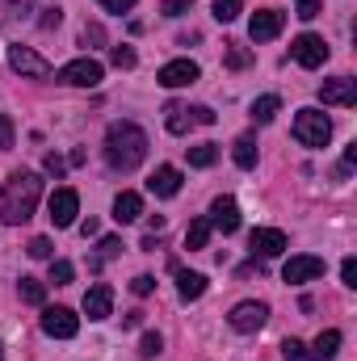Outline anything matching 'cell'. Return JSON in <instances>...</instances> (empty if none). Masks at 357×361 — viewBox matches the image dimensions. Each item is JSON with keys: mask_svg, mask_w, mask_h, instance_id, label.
I'll list each match as a JSON object with an SVG mask.
<instances>
[{"mask_svg": "<svg viewBox=\"0 0 357 361\" xmlns=\"http://www.w3.org/2000/svg\"><path fill=\"white\" fill-rule=\"evenodd\" d=\"M164 89H185V85H193L198 80V63L193 59H173V63H164L160 68V76H156Z\"/></svg>", "mask_w": 357, "mask_h": 361, "instance_id": "cell-12", "label": "cell"}, {"mask_svg": "<svg viewBox=\"0 0 357 361\" xmlns=\"http://www.w3.org/2000/svg\"><path fill=\"white\" fill-rule=\"evenodd\" d=\"M72 277H76L72 261H51V281H55V286H68Z\"/></svg>", "mask_w": 357, "mask_h": 361, "instance_id": "cell-31", "label": "cell"}, {"mask_svg": "<svg viewBox=\"0 0 357 361\" xmlns=\"http://www.w3.org/2000/svg\"><path fill=\"white\" fill-rule=\"evenodd\" d=\"M0 361H4V345H0Z\"/></svg>", "mask_w": 357, "mask_h": 361, "instance_id": "cell-46", "label": "cell"}, {"mask_svg": "<svg viewBox=\"0 0 357 361\" xmlns=\"http://www.w3.org/2000/svg\"><path fill=\"white\" fill-rule=\"evenodd\" d=\"M109 311H114V290L101 281V286H92L85 294V315L89 319H109Z\"/></svg>", "mask_w": 357, "mask_h": 361, "instance_id": "cell-16", "label": "cell"}, {"mask_svg": "<svg viewBox=\"0 0 357 361\" xmlns=\"http://www.w3.org/2000/svg\"><path fill=\"white\" fill-rule=\"evenodd\" d=\"M177 294L185 298V302L202 298V294H206V277H202V273H185V269H177Z\"/></svg>", "mask_w": 357, "mask_h": 361, "instance_id": "cell-20", "label": "cell"}, {"mask_svg": "<svg viewBox=\"0 0 357 361\" xmlns=\"http://www.w3.org/2000/svg\"><path fill=\"white\" fill-rule=\"evenodd\" d=\"M294 139H298L303 147H328V139H332L328 114H320V109H298V114H294Z\"/></svg>", "mask_w": 357, "mask_h": 361, "instance_id": "cell-3", "label": "cell"}, {"mask_svg": "<svg viewBox=\"0 0 357 361\" xmlns=\"http://www.w3.org/2000/svg\"><path fill=\"white\" fill-rule=\"evenodd\" d=\"M38 197H42V177L17 169L13 177L4 180V189H0V223H8V227L25 223L38 210Z\"/></svg>", "mask_w": 357, "mask_h": 361, "instance_id": "cell-2", "label": "cell"}, {"mask_svg": "<svg viewBox=\"0 0 357 361\" xmlns=\"http://www.w3.org/2000/svg\"><path fill=\"white\" fill-rule=\"evenodd\" d=\"M223 59H227V68H236V72L253 63V55H248V51H244L240 42H227V55H223Z\"/></svg>", "mask_w": 357, "mask_h": 361, "instance_id": "cell-29", "label": "cell"}, {"mask_svg": "<svg viewBox=\"0 0 357 361\" xmlns=\"http://www.w3.org/2000/svg\"><path fill=\"white\" fill-rule=\"evenodd\" d=\"M282 277H286L290 286L315 281V277H324V261H320V257H290V261L282 265Z\"/></svg>", "mask_w": 357, "mask_h": 361, "instance_id": "cell-10", "label": "cell"}, {"mask_svg": "<svg viewBox=\"0 0 357 361\" xmlns=\"http://www.w3.org/2000/svg\"><path fill=\"white\" fill-rule=\"evenodd\" d=\"M42 164H47V173H55V177H59V173H63V160H59V156H47V160H42Z\"/></svg>", "mask_w": 357, "mask_h": 361, "instance_id": "cell-42", "label": "cell"}, {"mask_svg": "<svg viewBox=\"0 0 357 361\" xmlns=\"http://www.w3.org/2000/svg\"><path fill=\"white\" fill-rule=\"evenodd\" d=\"M320 101L324 105H357V80H349V76L324 80L320 85Z\"/></svg>", "mask_w": 357, "mask_h": 361, "instance_id": "cell-14", "label": "cell"}, {"mask_svg": "<svg viewBox=\"0 0 357 361\" xmlns=\"http://www.w3.org/2000/svg\"><path fill=\"white\" fill-rule=\"evenodd\" d=\"M139 324H143V311H131V315L122 319V328H139Z\"/></svg>", "mask_w": 357, "mask_h": 361, "instance_id": "cell-45", "label": "cell"}, {"mask_svg": "<svg viewBox=\"0 0 357 361\" xmlns=\"http://www.w3.org/2000/svg\"><path fill=\"white\" fill-rule=\"evenodd\" d=\"M265 319H269L265 302H236L231 315H227V324H231L236 332H257V328H265Z\"/></svg>", "mask_w": 357, "mask_h": 361, "instance_id": "cell-8", "label": "cell"}, {"mask_svg": "<svg viewBox=\"0 0 357 361\" xmlns=\"http://www.w3.org/2000/svg\"><path fill=\"white\" fill-rule=\"evenodd\" d=\"M101 76H105V68L97 59H72L68 68H59V80L72 85V89H97Z\"/></svg>", "mask_w": 357, "mask_h": 361, "instance_id": "cell-6", "label": "cell"}, {"mask_svg": "<svg viewBox=\"0 0 357 361\" xmlns=\"http://www.w3.org/2000/svg\"><path fill=\"white\" fill-rule=\"evenodd\" d=\"M219 160V147L214 143H198V147H189V164L193 169H210Z\"/></svg>", "mask_w": 357, "mask_h": 361, "instance_id": "cell-24", "label": "cell"}, {"mask_svg": "<svg viewBox=\"0 0 357 361\" xmlns=\"http://www.w3.org/2000/svg\"><path fill=\"white\" fill-rule=\"evenodd\" d=\"M160 349H164V341H160V332H147L143 341H139V357H160Z\"/></svg>", "mask_w": 357, "mask_h": 361, "instance_id": "cell-30", "label": "cell"}, {"mask_svg": "<svg viewBox=\"0 0 357 361\" xmlns=\"http://www.w3.org/2000/svg\"><path fill=\"white\" fill-rule=\"evenodd\" d=\"M164 126H169L173 135H185V130L193 126V109H185V105H169V109H164Z\"/></svg>", "mask_w": 357, "mask_h": 361, "instance_id": "cell-23", "label": "cell"}, {"mask_svg": "<svg viewBox=\"0 0 357 361\" xmlns=\"http://www.w3.org/2000/svg\"><path fill=\"white\" fill-rule=\"evenodd\" d=\"M290 55H294L298 68H324L328 63V42L320 34H298L294 47H290Z\"/></svg>", "mask_w": 357, "mask_h": 361, "instance_id": "cell-5", "label": "cell"}, {"mask_svg": "<svg viewBox=\"0 0 357 361\" xmlns=\"http://www.w3.org/2000/svg\"><path fill=\"white\" fill-rule=\"evenodd\" d=\"M85 42H105V34H101V25H89V30H85Z\"/></svg>", "mask_w": 357, "mask_h": 361, "instance_id": "cell-43", "label": "cell"}, {"mask_svg": "<svg viewBox=\"0 0 357 361\" xmlns=\"http://www.w3.org/2000/svg\"><path fill=\"white\" fill-rule=\"evenodd\" d=\"M277 109H282V101H277L273 92L253 101V118H257V122H273V118H277Z\"/></svg>", "mask_w": 357, "mask_h": 361, "instance_id": "cell-25", "label": "cell"}, {"mask_svg": "<svg viewBox=\"0 0 357 361\" xmlns=\"http://www.w3.org/2000/svg\"><path fill=\"white\" fill-rule=\"evenodd\" d=\"M21 298H25V302H34V307H42V298H47V286H42L38 277H21Z\"/></svg>", "mask_w": 357, "mask_h": 361, "instance_id": "cell-27", "label": "cell"}, {"mask_svg": "<svg viewBox=\"0 0 357 361\" xmlns=\"http://www.w3.org/2000/svg\"><path fill=\"white\" fill-rule=\"evenodd\" d=\"M25 252H30V257H34V261H47V257H51V240H47V235H34V240H30V248H25Z\"/></svg>", "mask_w": 357, "mask_h": 361, "instance_id": "cell-32", "label": "cell"}, {"mask_svg": "<svg viewBox=\"0 0 357 361\" xmlns=\"http://www.w3.org/2000/svg\"><path fill=\"white\" fill-rule=\"evenodd\" d=\"M118 252H122V240H118V235H105V240L97 244V261H92V269H101V265H105V261H114Z\"/></svg>", "mask_w": 357, "mask_h": 361, "instance_id": "cell-26", "label": "cell"}, {"mask_svg": "<svg viewBox=\"0 0 357 361\" xmlns=\"http://www.w3.org/2000/svg\"><path fill=\"white\" fill-rule=\"evenodd\" d=\"M13 135H17V130H13V122L0 114V152H8V147H13Z\"/></svg>", "mask_w": 357, "mask_h": 361, "instance_id": "cell-37", "label": "cell"}, {"mask_svg": "<svg viewBox=\"0 0 357 361\" xmlns=\"http://www.w3.org/2000/svg\"><path fill=\"white\" fill-rule=\"evenodd\" d=\"M240 8H244V0H214V4H210V13H214L219 21H236Z\"/></svg>", "mask_w": 357, "mask_h": 361, "instance_id": "cell-28", "label": "cell"}, {"mask_svg": "<svg viewBox=\"0 0 357 361\" xmlns=\"http://www.w3.org/2000/svg\"><path fill=\"white\" fill-rule=\"evenodd\" d=\"M139 214H143V197H139V193L126 189V193L114 197V219H118V223H135Z\"/></svg>", "mask_w": 357, "mask_h": 361, "instance_id": "cell-18", "label": "cell"}, {"mask_svg": "<svg viewBox=\"0 0 357 361\" xmlns=\"http://www.w3.org/2000/svg\"><path fill=\"white\" fill-rule=\"evenodd\" d=\"M189 8H193V0H164V4H160L164 17H185Z\"/></svg>", "mask_w": 357, "mask_h": 361, "instance_id": "cell-33", "label": "cell"}, {"mask_svg": "<svg viewBox=\"0 0 357 361\" xmlns=\"http://www.w3.org/2000/svg\"><path fill=\"white\" fill-rule=\"evenodd\" d=\"M298 4H303V0H298Z\"/></svg>", "mask_w": 357, "mask_h": 361, "instance_id": "cell-47", "label": "cell"}, {"mask_svg": "<svg viewBox=\"0 0 357 361\" xmlns=\"http://www.w3.org/2000/svg\"><path fill=\"white\" fill-rule=\"evenodd\" d=\"M357 164V143H349V147H345V169H353ZM345 169H341V173H345Z\"/></svg>", "mask_w": 357, "mask_h": 361, "instance_id": "cell-44", "label": "cell"}, {"mask_svg": "<svg viewBox=\"0 0 357 361\" xmlns=\"http://www.w3.org/2000/svg\"><path fill=\"white\" fill-rule=\"evenodd\" d=\"M109 59H114V68H135V51L131 47H114Z\"/></svg>", "mask_w": 357, "mask_h": 361, "instance_id": "cell-35", "label": "cell"}, {"mask_svg": "<svg viewBox=\"0 0 357 361\" xmlns=\"http://www.w3.org/2000/svg\"><path fill=\"white\" fill-rule=\"evenodd\" d=\"M282 357H286V361H307L303 341H282Z\"/></svg>", "mask_w": 357, "mask_h": 361, "instance_id": "cell-34", "label": "cell"}, {"mask_svg": "<svg viewBox=\"0 0 357 361\" xmlns=\"http://www.w3.org/2000/svg\"><path fill=\"white\" fill-rule=\"evenodd\" d=\"M341 277H345V286H357V261H353V257H345V265H341Z\"/></svg>", "mask_w": 357, "mask_h": 361, "instance_id": "cell-39", "label": "cell"}, {"mask_svg": "<svg viewBox=\"0 0 357 361\" xmlns=\"http://www.w3.org/2000/svg\"><path fill=\"white\" fill-rule=\"evenodd\" d=\"M147 189H152L156 197H173V193H181V169L160 164V169L152 173V180H147Z\"/></svg>", "mask_w": 357, "mask_h": 361, "instance_id": "cell-17", "label": "cell"}, {"mask_svg": "<svg viewBox=\"0 0 357 361\" xmlns=\"http://www.w3.org/2000/svg\"><path fill=\"white\" fill-rule=\"evenodd\" d=\"M337 349H341V332L337 328H328V332H320L315 336V345H311V361H337Z\"/></svg>", "mask_w": 357, "mask_h": 361, "instance_id": "cell-19", "label": "cell"}, {"mask_svg": "<svg viewBox=\"0 0 357 361\" xmlns=\"http://www.w3.org/2000/svg\"><path fill=\"white\" fill-rule=\"evenodd\" d=\"M315 13H320V0H303V4H298V17H303V21H311Z\"/></svg>", "mask_w": 357, "mask_h": 361, "instance_id": "cell-41", "label": "cell"}, {"mask_svg": "<svg viewBox=\"0 0 357 361\" xmlns=\"http://www.w3.org/2000/svg\"><path fill=\"white\" fill-rule=\"evenodd\" d=\"M282 13L277 8H257L253 13V21H248V34H253V42H269V38H277L282 34Z\"/></svg>", "mask_w": 357, "mask_h": 361, "instance_id": "cell-13", "label": "cell"}, {"mask_svg": "<svg viewBox=\"0 0 357 361\" xmlns=\"http://www.w3.org/2000/svg\"><path fill=\"white\" fill-rule=\"evenodd\" d=\"M42 332L55 336V341H72L80 332V315L72 307H47L42 311Z\"/></svg>", "mask_w": 357, "mask_h": 361, "instance_id": "cell-4", "label": "cell"}, {"mask_svg": "<svg viewBox=\"0 0 357 361\" xmlns=\"http://www.w3.org/2000/svg\"><path fill=\"white\" fill-rule=\"evenodd\" d=\"M105 160L114 173H135L147 160V135L135 122H109L105 130Z\"/></svg>", "mask_w": 357, "mask_h": 361, "instance_id": "cell-1", "label": "cell"}, {"mask_svg": "<svg viewBox=\"0 0 357 361\" xmlns=\"http://www.w3.org/2000/svg\"><path fill=\"white\" fill-rule=\"evenodd\" d=\"M131 290H135V294H139V298H147V294H152V290H156V277H152V273H139V277H135V281H131Z\"/></svg>", "mask_w": 357, "mask_h": 361, "instance_id": "cell-36", "label": "cell"}, {"mask_svg": "<svg viewBox=\"0 0 357 361\" xmlns=\"http://www.w3.org/2000/svg\"><path fill=\"white\" fill-rule=\"evenodd\" d=\"M8 68L21 76H51V63L30 47H8Z\"/></svg>", "mask_w": 357, "mask_h": 361, "instance_id": "cell-9", "label": "cell"}, {"mask_svg": "<svg viewBox=\"0 0 357 361\" xmlns=\"http://www.w3.org/2000/svg\"><path fill=\"white\" fill-rule=\"evenodd\" d=\"M210 227H219L223 235L240 231V206H236V197H214L210 202Z\"/></svg>", "mask_w": 357, "mask_h": 361, "instance_id": "cell-11", "label": "cell"}, {"mask_svg": "<svg viewBox=\"0 0 357 361\" xmlns=\"http://www.w3.org/2000/svg\"><path fill=\"white\" fill-rule=\"evenodd\" d=\"M193 122L198 126H214V109L210 105H193Z\"/></svg>", "mask_w": 357, "mask_h": 361, "instance_id": "cell-38", "label": "cell"}, {"mask_svg": "<svg viewBox=\"0 0 357 361\" xmlns=\"http://www.w3.org/2000/svg\"><path fill=\"white\" fill-rule=\"evenodd\" d=\"M231 160H236L240 169H257V139H253V135H240L236 147H231Z\"/></svg>", "mask_w": 357, "mask_h": 361, "instance_id": "cell-22", "label": "cell"}, {"mask_svg": "<svg viewBox=\"0 0 357 361\" xmlns=\"http://www.w3.org/2000/svg\"><path fill=\"white\" fill-rule=\"evenodd\" d=\"M253 252L257 257H282L286 252V235L277 227H257L253 231Z\"/></svg>", "mask_w": 357, "mask_h": 361, "instance_id": "cell-15", "label": "cell"}, {"mask_svg": "<svg viewBox=\"0 0 357 361\" xmlns=\"http://www.w3.org/2000/svg\"><path fill=\"white\" fill-rule=\"evenodd\" d=\"M47 210H51V223H55V227H72V223H76V214H80V193L63 185V189H55V193H51Z\"/></svg>", "mask_w": 357, "mask_h": 361, "instance_id": "cell-7", "label": "cell"}, {"mask_svg": "<svg viewBox=\"0 0 357 361\" xmlns=\"http://www.w3.org/2000/svg\"><path fill=\"white\" fill-rule=\"evenodd\" d=\"M210 231H214V227H210V219H193V223L185 227V248H189V252L206 248V244H210Z\"/></svg>", "mask_w": 357, "mask_h": 361, "instance_id": "cell-21", "label": "cell"}, {"mask_svg": "<svg viewBox=\"0 0 357 361\" xmlns=\"http://www.w3.org/2000/svg\"><path fill=\"white\" fill-rule=\"evenodd\" d=\"M101 8H109V13H131L135 0H101Z\"/></svg>", "mask_w": 357, "mask_h": 361, "instance_id": "cell-40", "label": "cell"}]
</instances>
